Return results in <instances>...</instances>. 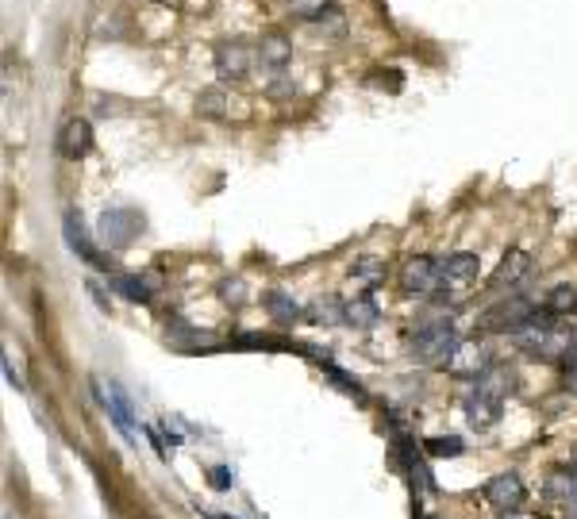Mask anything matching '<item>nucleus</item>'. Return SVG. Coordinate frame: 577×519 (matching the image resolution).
Returning a JSON list of instances; mask_svg holds the SVG:
<instances>
[{"label": "nucleus", "instance_id": "1", "mask_svg": "<svg viewBox=\"0 0 577 519\" xmlns=\"http://www.w3.org/2000/svg\"><path fill=\"white\" fill-rule=\"evenodd\" d=\"M508 389H512V378L501 370V366H489L481 378L473 381V389L462 396V412H465V424L473 431H489L496 419H501V404Z\"/></svg>", "mask_w": 577, "mask_h": 519}, {"label": "nucleus", "instance_id": "2", "mask_svg": "<svg viewBox=\"0 0 577 519\" xmlns=\"http://www.w3.org/2000/svg\"><path fill=\"white\" fill-rule=\"evenodd\" d=\"M454 347H458V331H454V324L447 316L424 319V324L412 331V355L419 362H442V366H447Z\"/></svg>", "mask_w": 577, "mask_h": 519}, {"label": "nucleus", "instance_id": "3", "mask_svg": "<svg viewBox=\"0 0 577 519\" xmlns=\"http://www.w3.org/2000/svg\"><path fill=\"white\" fill-rule=\"evenodd\" d=\"M535 316H539L535 301H527V296H504V301L489 304L481 316H477V327L481 331H519Z\"/></svg>", "mask_w": 577, "mask_h": 519}, {"label": "nucleus", "instance_id": "4", "mask_svg": "<svg viewBox=\"0 0 577 519\" xmlns=\"http://www.w3.org/2000/svg\"><path fill=\"white\" fill-rule=\"evenodd\" d=\"M477 254H450V258H439V273H442V289H439V301H450L458 304L465 301V293L473 289V281H477Z\"/></svg>", "mask_w": 577, "mask_h": 519}, {"label": "nucleus", "instance_id": "5", "mask_svg": "<svg viewBox=\"0 0 577 519\" xmlns=\"http://www.w3.org/2000/svg\"><path fill=\"white\" fill-rule=\"evenodd\" d=\"M401 289H404V296H416V301H431V296H439V289H442L439 262L424 258V254L408 258L404 270H401Z\"/></svg>", "mask_w": 577, "mask_h": 519}, {"label": "nucleus", "instance_id": "6", "mask_svg": "<svg viewBox=\"0 0 577 519\" xmlns=\"http://www.w3.org/2000/svg\"><path fill=\"white\" fill-rule=\"evenodd\" d=\"M96 231H101V239L112 250H124L142 235V216L131 212V208H108V212H101V219H96Z\"/></svg>", "mask_w": 577, "mask_h": 519}, {"label": "nucleus", "instance_id": "7", "mask_svg": "<svg viewBox=\"0 0 577 519\" xmlns=\"http://www.w3.org/2000/svg\"><path fill=\"white\" fill-rule=\"evenodd\" d=\"M62 239H65V247H70L77 258L85 262V266H93V270H108V266H112V262H108V254L96 247L93 239H88V231H85V224H81V216H77V212L62 216Z\"/></svg>", "mask_w": 577, "mask_h": 519}, {"label": "nucleus", "instance_id": "8", "mask_svg": "<svg viewBox=\"0 0 577 519\" xmlns=\"http://www.w3.org/2000/svg\"><path fill=\"white\" fill-rule=\"evenodd\" d=\"M93 389H96V396H101V404L108 408V416H112V424L119 427V435H124L127 443L135 446V443H139V435H135V408H131L127 393L119 389L116 381H108V393L101 389V381H93Z\"/></svg>", "mask_w": 577, "mask_h": 519}, {"label": "nucleus", "instance_id": "9", "mask_svg": "<svg viewBox=\"0 0 577 519\" xmlns=\"http://www.w3.org/2000/svg\"><path fill=\"white\" fill-rule=\"evenodd\" d=\"M254 58H258V54H254L242 39H227V42H219L216 47V73L227 77V81H239V77L250 73Z\"/></svg>", "mask_w": 577, "mask_h": 519}, {"label": "nucleus", "instance_id": "10", "mask_svg": "<svg viewBox=\"0 0 577 519\" xmlns=\"http://www.w3.org/2000/svg\"><path fill=\"white\" fill-rule=\"evenodd\" d=\"M485 500H489L496 512L519 508L527 500V489H524V481H519V473H496V477L485 485Z\"/></svg>", "mask_w": 577, "mask_h": 519}, {"label": "nucleus", "instance_id": "11", "mask_svg": "<svg viewBox=\"0 0 577 519\" xmlns=\"http://www.w3.org/2000/svg\"><path fill=\"white\" fill-rule=\"evenodd\" d=\"M88 150H93V127H88V119H65L58 131V154L65 162H81Z\"/></svg>", "mask_w": 577, "mask_h": 519}, {"label": "nucleus", "instance_id": "12", "mask_svg": "<svg viewBox=\"0 0 577 519\" xmlns=\"http://www.w3.org/2000/svg\"><path fill=\"white\" fill-rule=\"evenodd\" d=\"M489 366H493L489 355H485L477 342H458V347H454V355L447 358V370L450 373H458V378H473V381L481 378Z\"/></svg>", "mask_w": 577, "mask_h": 519}, {"label": "nucleus", "instance_id": "13", "mask_svg": "<svg viewBox=\"0 0 577 519\" xmlns=\"http://www.w3.org/2000/svg\"><path fill=\"white\" fill-rule=\"evenodd\" d=\"M531 273V254L527 250H508L504 254V262L496 266V273L489 278V289H504V285H516V281H524Z\"/></svg>", "mask_w": 577, "mask_h": 519}, {"label": "nucleus", "instance_id": "14", "mask_svg": "<svg viewBox=\"0 0 577 519\" xmlns=\"http://www.w3.org/2000/svg\"><path fill=\"white\" fill-rule=\"evenodd\" d=\"M288 58H293V42H288L281 31H265L262 42H258V62L265 65V70H277L281 73Z\"/></svg>", "mask_w": 577, "mask_h": 519}, {"label": "nucleus", "instance_id": "15", "mask_svg": "<svg viewBox=\"0 0 577 519\" xmlns=\"http://www.w3.org/2000/svg\"><path fill=\"white\" fill-rule=\"evenodd\" d=\"M342 319H347L350 327H373L377 319H381V312H377L370 293H358V296H350V301H342Z\"/></svg>", "mask_w": 577, "mask_h": 519}, {"label": "nucleus", "instance_id": "16", "mask_svg": "<svg viewBox=\"0 0 577 519\" xmlns=\"http://www.w3.org/2000/svg\"><path fill=\"white\" fill-rule=\"evenodd\" d=\"M112 289L124 296V301H135V304H150V281L139 278V273H112Z\"/></svg>", "mask_w": 577, "mask_h": 519}, {"label": "nucleus", "instance_id": "17", "mask_svg": "<svg viewBox=\"0 0 577 519\" xmlns=\"http://www.w3.org/2000/svg\"><path fill=\"white\" fill-rule=\"evenodd\" d=\"M265 312L273 316V324L288 327L293 319H301V316H304V308L296 304L293 296H285V293H270V296H265Z\"/></svg>", "mask_w": 577, "mask_h": 519}, {"label": "nucleus", "instance_id": "18", "mask_svg": "<svg viewBox=\"0 0 577 519\" xmlns=\"http://www.w3.org/2000/svg\"><path fill=\"white\" fill-rule=\"evenodd\" d=\"M542 312H550V316L577 312V285H554L547 293V301H542Z\"/></svg>", "mask_w": 577, "mask_h": 519}, {"label": "nucleus", "instance_id": "19", "mask_svg": "<svg viewBox=\"0 0 577 519\" xmlns=\"http://www.w3.org/2000/svg\"><path fill=\"white\" fill-rule=\"evenodd\" d=\"M304 316L312 319V324H327V327L347 324V319H342V301H312L304 308Z\"/></svg>", "mask_w": 577, "mask_h": 519}, {"label": "nucleus", "instance_id": "20", "mask_svg": "<svg viewBox=\"0 0 577 519\" xmlns=\"http://www.w3.org/2000/svg\"><path fill=\"white\" fill-rule=\"evenodd\" d=\"M350 278L354 281H362V285H377L385 278V262H377V258H358L350 266Z\"/></svg>", "mask_w": 577, "mask_h": 519}, {"label": "nucleus", "instance_id": "21", "mask_svg": "<svg viewBox=\"0 0 577 519\" xmlns=\"http://www.w3.org/2000/svg\"><path fill=\"white\" fill-rule=\"evenodd\" d=\"M424 450H427L431 458H458L465 446H462V439H458V435H447V439L439 435V439H427Z\"/></svg>", "mask_w": 577, "mask_h": 519}, {"label": "nucleus", "instance_id": "22", "mask_svg": "<svg viewBox=\"0 0 577 519\" xmlns=\"http://www.w3.org/2000/svg\"><path fill=\"white\" fill-rule=\"evenodd\" d=\"M293 16L304 19V24H312V19H324V12H331V0H293Z\"/></svg>", "mask_w": 577, "mask_h": 519}, {"label": "nucleus", "instance_id": "23", "mask_svg": "<svg viewBox=\"0 0 577 519\" xmlns=\"http://www.w3.org/2000/svg\"><path fill=\"white\" fill-rule=\"evenodd\" d=\"M224 108H227L224 89H204L201 96H196V112L201 116H224Z\"/></svg>", "mask_w": 577, "mask_h": 519}, {"label": "nucleus", "instance_id": "24", "mask_svg": "<svg viewBox=\"0 0 577 519\" xmlns=\"http://www.w3.org/2000/svg\"><path fill=\"white\" fill-rule=\"evenodd\" d=\"M324 373H327V378H331V381H335V389H339V393H347V396H354V401H365V393H362V385H358V381H354V378H350V373H342L339 366H331V362H327V366H324Z\"/></svg>", "mask_w": 577, "mask_h": 519}, {"label": "nucleus", "instance_id": "25", "mask_svg": "<svg viewBox=\"0 0 577 519\" xmlns=\"http://www.w3.org/2000/svg\"><path fill=\"white\" fill-rule=\"evenodd\" d=\"M577 489V477H565V473H554V477L547 481V496H550V500H565V496H570Z\"/></svg>", "mask_w": 577, "mask_h": 519}, {"label": "nucleus", "instance_id": "26", "mask_svg": "<svg viewBox=\"0 0 577 519\" xmlns=\"http://www.w3.org/2000/svg\"><path fill=\"white\" fill-rule=\"evenodd\" d=\"M562 378H565V389L577 393V347H573L570 355L562 358Z\"/></svg>", "mask_w": 577, "mask_h": 519}, {"label": "nucleus", "instance_id": "27", "mask_svg": "<svg viewBox=\"0 0 577 519\" xmlns=\"http://www.w3.org/2000/svg\"><path fill=\"white\" fill-rule=\"evenodd\" d=\"M208 477H212V489H216V492L231 489V481H235V477H231V469H224V466H216L212 473H208Z\"/></svg>", "mask_w": 577, "mask_h": 519}, {"label": "nucleus", "instance_id": "28", "mask_svg": "<svg viewBox=\"0 0 577 519\" xmlns=\"http://www.w3.org/2000/svg\"><path fill=\"white\" fill-rule=\"evenodd\" d=\"M558 508H562V519H577V489H573L570 496H565V500H562Z\"/></svg>", "mask_w": 577, "mask_h": 519}, {"label": "nucleus", "instance_id": "29", "mask_svg": "<svg viewBox=\"0 0 577 519\" xmlns=\"http://www.w3.org/2000/svg\"><path fill=\"white\" fill-rule=\"evenodd\" d=\"M501 519H539V515H535V512H527V508L519 504V508H508V512H501Z\"/></svg>", "mask_w": 577, "mask_h": 519}, {"label": "nucleus", "instance_id": "30", "mask_svg": "<svg viewBox=\"0 0 577 519\" xmlns=\"http://www.w3.org/2000/svg\"><path fill=\"white\" fill-rule=\"evenodd\" d=\"M4 378H8V385H12V389H24V385H19V373L12 370V362L4 358Z\"/></svg>", "mask_w": 577, "mask_h": 519}, {"label": "nucleus", "instance_id": "31", "mask_svg": "<svg viewBox=\"0 0 577 519\" xmlns=\"http://www.w3.org/2000/svg\"><path fill=\"white\" fill-rule=\"evenodd\" d=\"M224 519H231V515H224Z\"/></svg>", "mask_w": 577, "mask_h": 519}, {"label": "nucleus", "instance_id": "32", "mask_svg": "<svg viewBox=\"0 0 577 519\" xmlns=\"http://www.w3.org/2000/svg\"><path fill=\"white\" fill-rule=\"evenodd\" d=\"M4 519H8V515H4Z\"/></svg>", "mask_w": 577, "mask_h": 519}]
</instances>
